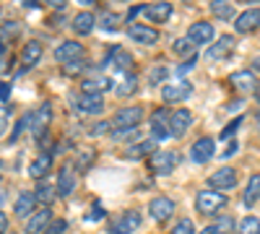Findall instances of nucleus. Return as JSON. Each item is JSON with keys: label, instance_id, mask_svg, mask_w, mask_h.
<instances>
[{"label": "nucleus", "instance_id": "obj_1", "mask_svg": "<svg viewBox=\"0 0 260 234\" xmlns=\"http://www.w3.org/2000/svg\"><path fill=\"white\" fill-rule=\"evenodd\" d=\"M224 206H226V195L219 193V190H201L198 198H195V208H198L203 216L219 214V208H224Z\"/></svg>", "mask_w": 260, "mask_h": 234}, {"label": "nucleus", "instance_id": "obj_2", "mask_svg": "<svg viewBox=\"0 0 260 234\" xmlns=\"http://www.w3.org/2000/svg\"><path fill=\"white\" fill-rule=\"evenodd\" d=\"M141 117H143V110L141 107H122L112 117L115 133H120V130H136V125L141 122Z\"/></svg>", "mask_w": 260, "mask_h": 234}, {"label": "nucleus", "instance_id": "obj_3", "mask_svg": "<svg viewBox=\"0 0 260 234\" xmlns=\"http://www.w3.org/2000/svg\"><path fill=\"white\" fill-rule=\"evenodd\" d=\"M177 164H180V154L175 151H156L154 156H148V166L154 175H169Z\"/></svg>", "mask_w": 260, "mask_h": 234}, {"label": "nucleus", "instance_id": "obj_4", "mask_svg": "<svg viewBox=\"0 0 260 234\" xmlns=\"http://www.w3.org/2000/svg\"><path fill=\"white\" fill-rule=\"evenodd\" d=\"M71 104L81 115H102L104 112V99L99 94H81V96L71 99Z\"/></svg>", "mask_w": 260, "mask_h": 234}, {"label": "nucleus", "instance_id": "obj_5", "mask_svg": "<svg viewBox=\"0 0 260 234\" xmlns=\"http://www.w3.org/2000/svg\"><path fill=\"white\" fill-rule=\"evenodd\" d=\"M50 122H52V107H50V104H42V107H37V110L29 115L31 133H34L37 138H42V133L50 127Z\"/></svg>", "mask_w": 260, "mask_h": 234}, {"label": "nucleus", "instance_id": "obj_6", "mask_svg": "<svg viewBox=\"0 0 260 234\" xmlns=\"http://www.w3.org/2000/svg\"><path fill=\"white\" fill-rule=\"evenodd\" d=\"M127 37L133 39L136 45H146V47H151V45H156V42H159V31L146 26V24H130L127 26Z\"/></svg>", "mask_w": 260, "mask_h": 234}, {"label": "nucleus", "instance_id": "obj_7", "mask_svg": "<svg viewBox=\"0 0 260 234\" xmlns=\"http://www.w3.org/2000/svg\"><path fill=\"white\" fill-rule=\"evenodd\" d=\"M55 60L68 65V62H76V60H83V45L68 39V42H60V47L55 50Z\"/></svg>", "mask_w": 260, "mask_h": 234}, {"label": "nucleus", "instance_id": "obj_8", "mask_svg": "<svg viewBox=\"0 0 260 234\" xmlns=\"http://www.w3.org/2000/svg\"><path fill=\"white\" fill-rule=\"evenodd\" d=\"M192 94V86L187 81H177V83H167V86H161V99L167 104H177L182 99H187Z\"/></svg>", "mask_w": 260, "mask_h": 234}, {"label": "nucleus", "instance_id": "obj_9", "mask_svg": "<svg viewBox=\"0 0 260 234\" xmlns=\"http://www.w3.org/2000/svg\"><path fill=\"white\" fill-rule=\"evenodd\" d=\"M208 185L213 187V190H232L234 185H237V172L232 166H221V169H216V172L208 177Z\"/></svg>", "mask_w": 260, "mask_h": 234}, {"label": "nucleus", "instance_id": "obj_10", "mask_svg": "<svg viewBox=\"0 0 260 234\" xmlns=\"http://www.w3.org/2000/svg\"><path fill=\"white\" fill-rule=\"evenodd\" d=\"M57 195L60 198H68L73 190H76V172L71 169V164H62L60 169H57Z\"/></svg>", "mask_w": 260, "mask_h": 234}, {"label": "nucleus", "instance_id": "obj_11", "mask_svg": "<svg viewBox=\"0 0 260 234\" xmlns=\"http://www.w3.org/2000/svg\"><path fill=\"white\" fill-rule=\"evenodd\" d=\"M169 120H172V115L167 110H156L154 112V117H151V136H154V141H164V138L172 136Z\"/></svg>", "mask_w": 260, "mask_h": 234}, {"label": "nucleus", "instance_id": "obj_12", "mask_svg": "<svg viewBox=\"0 0 260 234\" xmlns=\"http://www.w3.org/2000/svg\"><path fill=\"white\" fill-rule=\"evenodd\" d=\"M148 211H151V219L154 221H167L172 214H175V200L159 195V198H154L148 203Z\"/></svg>", "mask_w": 260, "mask_h": 234}, {"label": "nucleus", "instance_id": "obj_13", "mask_svg": "<svg viewBox=\"0 0 260 234\" xmlns=\"http://www.w3.org/2000/svg\"><path fill=\"white\" fill-rule=\"evenodd\" d=\"M257 26H260V8H250V11H245L234 18V29L240 34H250Z\"/></svg>", "mask_w": 260, "mask_h": 234}, {"label": "nucleus", "instance_id": "obj_14", "mask_svg": "<svg viewBox=\"0 0 260 234\" xmlns=\"http://www.w3.org/2000/svg\"><path fill=\"white\" fill-rule=\"evenodd\" d=\"M104 65H112L115 71H120V73L125 76V73H133V71H130V65H133V57H130L125 50L115 47V50H110V55L104 57Z\"/></svg>", "mask_w": 260, "mask_h": 234}, {"label": "nucleus", "instance_id": "obj_15", "mask_svg": "<svg viewBox=\"0 0 260 234\" xmlns=\"http://www.w3.org/2000/svg\"><path fill=\"white\" fill-rule=\"evenodd\" d=\"M229 83L240 91V94H247V91H257V81H255V73L252 71H237L229 76Z\"/></svg>", "mask_w": 260, "mask_h": 234}, {"label": "nucleus", "instance_id": "obj_16", "mask_svg": "<svg viewBox=\"0 0 260 234\" xmlns=\"http://www.w3.org/2000/svg\"><path fill=\"white\" fill-rule=\"evenodd\" d=\"M213 151H216V141L213 138H198V141H195L192 143V161H198V164H206L211 156H213Z\"/></svg>", "mask_w": 260, "mask_h": 234}, {"label": "nucleus", "instance_id": "obj_17", "mask_svg": "<svg viewBox=\"0 0 260 234\" xmlns=\"http://www.w3.org/2000/svg\"><path fill=\"white\" fill-rule=\"evenodd\" d=\"M107 89H112V81L107 76H102V73H94L86 81H81V91L83 94H99L102 96V91H107Z\"/></svg>", "mask_w": 260, "mask_h": 234}, {"label": "nucleus", "instance_id": "obj_18", "mask_svg": "<svg viewBox=\"0 0 260 234\" xmlns=\"http://www.w3.org/2000/svg\"><path fill=\"white\" fill-rule=\"evenodd\" d=\"M192 125V115L187 110H177V112H172V120H169V130L175 138H182L187 133V127Z\"/></svg>", "mask_w": 260, "mask_h": 234}, {"label": "nucleus", "instance_id": "obj_19", "mask_svg": "<svg viewBox=\"0 0 260 234\" xmlns=\"http://www.w3.org/2000/svg\"><path fill=\"white\" fill-rule=\"evenodd\" d=\"M234 52V37L232 34H224L219 37V42L208 50V60H226L229 55Z\"/></svg>", "mask_w": 260, "mask_h": 234}, {"label": "nucleus", "instance_id": "obj_20", "mask_svg": "<svg viewBox=\"0 0 260 234\" xmlns=\"http://www.w3.org/2000/svg\"><path fill=\"white\" fill-rule=\"evenodd\" d=\"M187 39H192V45H208V42L213 39V26L208 24V21H198V24L190 26Z\"/></svg>", "mask_w": 260, "mask_h": 234}, {"label": "nucleus", "instance_id": "obj_21", "mask_svg": "<svg viewBox=\"0 0 260 234\" xmlns=\"http://www.w3.org/2000/svg\"><path fill=\"white\" fill-rule=\"evenodd\" d=\"M94 24H96V18H94V13H89V11L76 13V16H73V21H71L73 31H76V34H81V37L91 34V31H94Z\"/></svg>", "mask_w": 260, "mask_h": 234}, {"label": "nucleus", "instance_id": "obj_22", "mask_svg": "<svg viewBox=\"0 0 260 234\" xmlns=\"http://www.w3.org/2000/svg\"><path fill=\"white\" fill-rule=\"evenodd\" d=\"M141 224V216H138V211H127V214L110 229V234H130V231H136Z\"/></svg>", "mask_w": 260, "mask_h": 234}, {"label": "nucleus", "instance_id": "obj_23", "mask_svg": "<svg viewBox=\"0 0 260 234\" xmlns=\"http://www.w3.org/2000/svg\"><path fill=\"white\" fill-rule=\"evenodd\" d=\"M50 219H52V214H50L47 208L39 211V214H34L29 219V224H26V234H45L47 226H50Z\"/></svg>", "mask_w": 260, "mask_h": 234}, {"label": "nucleus", "instance_id": "obj_24", "mask_svg": "<svg viewBox=\"0 0 260 234\" xmlns=\"http://www.w3.org/2000/svg\"><path fill=\"white\" fill-rule=\"evenodd\" d=\"M138 89V76L136 73H125L115 81V94L117 96H130V94H136Z\"/></svg>", "mask_w": 260, "mask_h": 234}, {"label": "nucleus", "instance_id": "obj_25", "mask_svg": "<svg viewBox=\"0 0 260 234\" xmlns=\"http://www.w3.org/2000/svg\"><path fill=\"white\" fill-rule=\"evenodd\" d=\"M146 16L151 18V24H164V21L172 16V3H154V6H146Z\"/></svg>", "mask_w": 260, "mask_h": 234}, {"label": "nucleus", "instance_id": "obj_26", "mask_svg": "<svg viewBox=\"0 0 260 234\" xmlns=\"http://www.w3.org/2000/svg\"><path fill=\"white\" fill-rule=\"evenodd\" d=\"M52 169V156L50 154H42V156H37L34 161H31V166H29V175L34 177V180H42L47 172Z\"/></svg>", "mask_w": 260, "mask_h": 234}, {"label": "nucleus", "instance_id": "obj_27", "mask_svg": "<svg viewBox=\"0 0 260 234\" xmlns=\"http://www.w3.org/2000/svg\"><path fill=\"white\" fill-rule=\"evenodd\" d=\"M37 206V198H34V193H21L18 198H16V206H13V211H16V216L18 219H26L29 214H31V208Z\"/></svg>", "mask_w": 260, "mask_h": 234}, {"label": "nucleus", "instance_id": "obj_28", "mask_svg": "<svg viewBox=\"0 0 260 234\" xmlns=\"http://www.w3.org/2000/svg\"><path fill=\"white\" fill-rule=\"evenodd\" d=\"M242 200H245V206H255V203L260 200V175H252V177H250Z\"/></svg>", "mask_w": 260, "mask_h": 234}, {"label": "nucleus", "instance_id": "obj_29", "mask_svg": "<svg viewBox=\"0 0 260 234\" xmlns=\"http://www.w3.org/2000/svg\"><path fill=\"white\" fill-rule=\"evenodd\" d=\"M172 50H175V55H180V57H195L198 55V47L192 45V39H187V37H182V39H175V45H172Z\"/></svg>", "mask_w": 260, "mask_h": 234}, {"label": "nucleus", "instance_id": "obj_30", "mask_svg": "<svg viewBox=\"0 0 260 234\" xmlns=\"http://www.w3.org/2000/svg\"><path fill=\"white\" fill-rule=\"evenodd\" d=\"M21 60H24V65H37V62L42 60V45L39 42H29V45L24 47V52H21Z\"/></svg>", "mask_w": 260, "mask_h": 234}, {"label": "nucleus", "instance_id": "obj_31", "mask_svg": "<svg viewBox=\"0 0 260 234\" xmlns=\"http://www.w3.org/2000/svg\"><path fill=\"white\" fill-rule=\"evenodd\" d=\"M232 231H237L234 229V221L229 216H224V219H219L216 224H211L208 229H203L201 234H232Z\"/></svg>", "mask_w": 260, "mask_h": 234}, {"label": "nucleus", "instance_id": "obj_32", "mask_svg": "<svg viewBox=\"0 0 260 234\" xmlns=\"http://www.w3.org/2000/svg\"><path fill=\"white\" fill-rule=\"evenodd\" d=\"M34 198H37V203H42L45 208H50L52 203H55V198H57V193L52 187H47V185H39L37 190H34Z\"/></svg>", "mask_w": 260, "mask_h": 234}, {"label": "nucleus", "instance_id": "obj_33", "mask_svg": "<svg viewBox=\"0 0 260 234\" xmlns=\"http://www.w3.org/2000/svg\"><path fill=\"white\" fill-rule=\"evenodd\" d=\"M154 143L156 141H143V143H136L133 148L127 151V159H141V156H154Z\"/></svg>", "mask_w": 260, "mask_h": 234}, {"label": "nucleus", "instance_id": "obj_34", "mask_svg": "<svg viewBox=\"0 0 260 234\" xmlns=\"http://www.w3.org/2000/svg\"><path fill=\"white\" fill-rule=\"evenodd\" d=\"M211 11H213V16H219V21H232L234 18V8L229 3H221V0H213Z\"/></svg>", "mask_w": 260, "mask_h": 234}, {"label": "nucleus", "instance_id": "obj_35", "mask_svg": "<svg viewBox=\"0 0 260 234\" xmlns=\"http://www.w3.org/2000/svg\"><path fill=\"white\" fill-rule=\"evenodd\" d=\"M234 234H260V219H255V216H245V219L240 221V226H237Z\"/></svg>", "mask_w": 260, "mask_h": 234}, {"label": "nucleus", "instance_id": "obj_36", "mask_svg": "<svg viewBox=\"0 0 260 234\" xmlns=\"http://www.w3.org/2000/svg\"><path fill=\"white\" fill-rule=\"evenodd\" d=\"M96 24H99L104 31H115V29H117V13H112V11H102V13L96 16Z\"/></svg>", "mask_w": 260, "mask_h": 234}, {"label": "nucleus", "instance_id": "obj_37", "mask_svg": "<svg viewBox=\"0 0 260 234\" xmlns=\"http://www.w3.org/2000/svg\"><path fill=\"white\" fill-rule=\"evenodd\" d=\"M96 159L94 148H83V151H78V159H76V169H81V172H86V169L91 166V161Z\"/></svg>", "mask_w": 260, "mask_h": 234}, {"label": "nucleus", "instance_id": "obj_38", "mask_svg": "<svg viewBox=\"0 0 260 234\" xmlns=\"http://www.w3.org/2000/svg\"><path fill=\"white\" fill-rule=\"evenodd\" d=\"M169 76V71L164 68V65H159V68H151V73H148V83L151 86H159V83H164V78Z\"/></svg>", "mask_w": 260, "mask_h": 234}, {"label": "nucleus", "instance_id": "obj_39", "mask_svg": "<svg viewBox=\"0 0 260 234\" xmlns=\"http://www.w3.org/2000/svg\"><path fill=\"white\" fill-rule=\"evenodd\" d=\"M172 234H195V224L190 219H180L175 224V229H172Z\"/></svg>", "mask_w": 260, "mask_h": 234}, {"label": "nucleus", "instance_id": "obj_40", "mask_svg": "<svg viewBox=\"0 0 260 234\" xmlns=\"http://www.w3.org/2000/svg\"><path fill=\"white\" fill-rule=\"evenodd\" d=\"M86 71V62L83 60H76V62H68V65H62V73L65 76H78Z\"/></svg>", "mask_w": 260, "mask_h": 234}, {"label": "nucleus", "instance_id": "obj_41", "mask_svg": "<svg viewBox=\"0 0 260 234\" xmlns=\"http://www.w3.org/2000/svg\"><path fill=\"white\" fill-rule=\"evenodd\" d=\"M65 229H68V221H65V219H55V221L47 226L45 234H65Z\"/></svg>", "mask_w": 260, "mask_h": 234}, {"label": "nucleus", "instance_id": "obj_42", "mask_svg": "<svg viewBox=\"0 0 260 234\" xmlns=\"http://www.w3.org/2000/svg\"><path fill=\"white\" fill-rule=\"evenodd\" d=\"M110 127H112V122H96V125L89 127V136L91 138L94 136H107V133H110Z\"/></svg>", "mask_w": 260, "mask_h": 234}, {"label": "nucleus", "instance_id": "obj_43", "mask_svg": "<svg viewBox=\"0 0 260 234\" xmlns=\"http://www.w3.org/2000/svg\"><path fill=\"white\" fill-rule=\"evenodd\" d=\"M240 127H242V117H237V120H232V122L226 125V130L221 133V138H229V136H234L237 130H240Z\"/></svg>", "mask_w": 260, "mask_h": 234}, {"label": "nucleus", "instance_id": "obj_44", "mask_svg": "<svg viewBox=\"0 0 260 234\" xmlns=\"http://www.w3.org/2000/svg\"><path fill=\"white\" fill-rule=\"evenodd\" d=\"M99 219H104V208L96 203V206L91 208V214H86V221H99Z\"/></svg>", "mask_w": 260, "mask_h": 234}, {"label": "nucleus", "instance_id": "obj_45", "mask_svg": "<svg viewBox=\"0 0 260 234\" xmlns=\"http://www.w3.org/2000/svg\"><path fill=\"white\" fill-rule=\"evenodd\" d=\"M195 62H198V55H195V57H190V60H185V65H180V68H177V76H185L187 71H192V65H195Z\"/></svg>", "mask_w": 260, "mask_h": 234}, {"label": "nucleus", "instance_id": "obj_46", "mask_svg": "<svg viewBox=\"0 0 260 234\" xmlns=\"http://www.w3.org/2000/svg\"><path fill=\"white\" fill-rule=\"evenodd\" d=\"M0 99H3V107H8V99H11V83H3V86H0Z\"/></svg>", "mask_w": 260, "mask_h": 234}, {"label": "nucleus", "instance_id": "obj_47", "mask_svg": "<svg viewBox=\"0 0 260 234\" xmlns=\"http://www.w3.org/2000/svg\"><path fill=\"white\" fill-rule=\"evenodd\" d=\"M0 231H3V234H8V216H6V214L0 216Z\"/></svg>", "mask_w": 260, "mask_h": 234}, {"label": "nucleus", "instance_id": "obj_48", "mask_svg": "<svg viewBox=\"0 0 260 234\" xmlns=\"http://www.w3.org/2000/svg\"><path fill=\"white\" fill-rule=\"evenodd\" d=\"M255 99H257V104H260V86H257V91H255Z\"/></svg>", "mask_w": 260, "mask_h": 234}, {"label": "nucleus", "instance_id": "obj_49", "mask_svg": "<svg viewBox=\"0 0 260 234\" xmlns=\"http://www.w3.org/2000/svg\"><path fill=\"white\" fill-rule=\"evenodd\" d=\"M257 122H260V112H257Z\"/></svg>", "mask_w": 260, "mask_h": 234}]
</instances>
